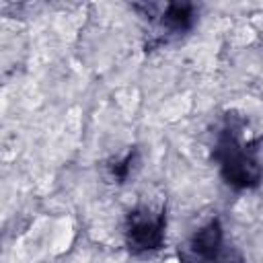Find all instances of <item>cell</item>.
<instances>
[{"mask_svg":"<svg viewBox=\"0 0 263 263\" xmlns=\"http://www.w3.org/2000/svg\"><path fill=\"white\" fill-rule=\"evenodd\" d=\"M220 240H222V232H220V226L216 222L208 224L205 228H201L195 236H193V251L203 257V259H212L216 257L218 253V247H220Z\"/></svg>","mask_w":263,"mask_h":263,"instance_id":"3","label":"cell"},{"mask_svg":"<svg viewBox=\"0 0 263 263\" xmlns=\"http://www.w3.org/2000/svg\"><path fill=\"white\" fill-rule=\"evenodd\" d=\"M160 228H162L160 220H154L150 216L136 218L132 224V230H129V238L136 245V249H154L162 236Z\"/></svg>","mask_w":263,"mask_h":263,"instance_id":"2","label":"cell"},{"mask_svg":"<svg viewBox=\"0 0 263 263\" xmlns=\"http://www.w3.org/2000/svg\"><path fill=\"white\" fill-rule=\"evenodd\" d=\"M224 175L228 179V183L238 185V187H247L249 183H255L259 177V168L257 164L247 158L242 152H230L224 160Z\"/></svg>","mask_w":263,"mask_h":263,"instance_id":"1","label":"cell"}]
</instances>
